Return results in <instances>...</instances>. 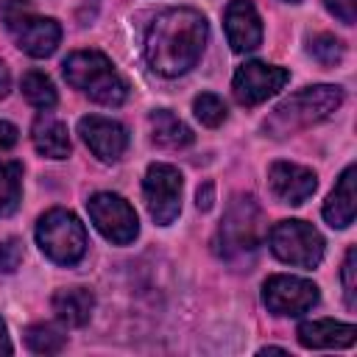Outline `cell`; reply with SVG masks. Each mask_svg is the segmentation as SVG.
<instances>
[{
  "label": "cell",
  "mask_w": 357,
  "mask_h": 357,
  "mask_svg": "<svg viewBox=\"0 0 357 357\" xmlns=\"http://www.w3.org/2000/svg\"><path fill=\"white\" fill-rule=\"evenodd\" d=\"M151 137L162 148H187L192 142V131L167 109L151 112Z\"/></svg>",
  "instance_id": "obj_19"
},
{
  "label": "cell",
  "mask_w": 357,
  "mask_h": 357,
  "mask_svg": "<svg viewBox=\"0 0 357 357\" xmlns=\"http://www.w3.org/2000/svg\"><path fill=\"white\" fill-rule=\"evenodd\" d=\"M20 262H22V245H20L17 240L0 243V271L11 273V271L20 268Z\"/></svg>",
  "instance_id": "obj_26"
},
{
  "label": "cell",
  "mask_w": 357,
  "mask_h": 357,
  "mask_svg": "<svg viewBox=\"0 0 357 357\" xmlns=\"http://www.w3.org/2000/svg\"><path fill=\"white\" fill-rule=\"evenodd\" d=\"M195 198H198V209H204V212L212 209V204H215V187L206 181L204 187H198V195Z\"/></svg>",
  "instance_id": "obj_29"
},
{
  "label": "cell",
  "mask_w": 357,
  "mask_h": 357,
  "mask_svg": "<svg viewBox=\"0 0 357 357\" xmlns=\"http://www.w3.org/2000/svg\"><path fill=\"white\" fill-rule=\"evenodd\" d=\"M20 89H22V95H25V100H28L31 106L42 109V112L53 109V106H56V100H59L53 81H50L45 73H39V70H31V73H25V75H22V84H20Z\"/></svg>",
  "instance_id": "obj_21"
},
{
  "label": "cell",
  "mask_w": 357,
  "mask_h": 357,
  "mask_svg": "<svg viewBox=\"0 0 357 357\" xmlns=\"http://www.w3.org/2000/svg\"><path fill=\"white\" fill-rule=\"evenodd\" d=\"M324 218L332 229H346L354 223V167L349 165L337 178L335 190L324 204Z\"/></svg>",
  "instance_id": "obj_16"
},
{
  "label": "cell",
  "mask_w": 357,
  "mask_h": 357,
  "mask_svg": "<svg viewBox=\"0 0 357 357\" xmlns=\"http://www.w3.org/2000/svg\"><path fill=\"white\" fill-rule=\"evenodd\" d=\"M290 73L284 67L276 64H262V61H248L234 73L231 89L237 103L243 106H257L262 100H268L271 95H276L284 84H287Z\"/></svg>",
  "instance_id": "obj_10"
},
{
  "label": "cell",
  "mask_w": 357,
  "mask_h": 357,
  "mask_svg": "<svg viewBox=\"0 0 357 357\" xmlns=\"http://www.w3.org/2000/svg\"><path fill=\"white\" fill-rule=\"evenodd\" d=\"M307 50H310V56H312L315 61H321L324 67H332V64H337V61L343 59V42H340L337 36H332V33H318V36H312L310 45H307Z\"/></svg>",
  "instance_id": "obj_24"
},
{
  "label": "cell",
  "mask_w": 357,
  "mask_h": 357,
  "mask_svg": "<svg viewBox=\"0 0 357 357\" xmlns=\"http://www.w3.org/2000/svg\"><path fill=\"white\" fill-rule=\"evenodd\" d=\"M357 337V329L351 324H337L329 318L321 321H304L298 326V343L307 349H346Z\"/></svg>",
  "instance_id": "obj_15"
},
{
  "label": "cell",
  "mask_w": 357,
  "mask_h": 357,
  "mask_svg": "<svg viewBox=\"0 0 357 357\" xmlns=\"http://www.w3.org/2000/svg\"><path fill=\"white\" fill-rule=\"evenodd\" d=\"M17 139H20V131H17V126H11V123L0 120V151H8V148H14V145H17Z\"/></svg>",
  "instance_id": "obj_28"
},
{
  "label": "cell",
  "mask_w": 357,
  "mask_h": 357,
  "mask_svg": "<svg viewBox=\"0 0 357 357\" xmlns=\"http://www.w3.org/2000/svg\"><path fill=\"white\" fill-rule=\"evenodd\" d=\"M20 198H22V165L0 162V218L17 212Z\"/></svg>",
  "instance_id": "obj_20"
},
{
  "label": "cell",
  "mask_w": 357,
  "mask_h": 357,
  "mask_svg": "<svg viewBox=\"0 0 357 357\" xmlns=\"http://www.w3.org/2000/svg\"><path fill=\"white\" fill-rule=\"evenodd\" d=\"M6 25L14 33L20 50H25L33 59L50 56L61 42V25L50 17H33V14H28V8L20 11L17 17H11Z\"/></svg>",
  "instance_id": "obj_11"
},
{
  "label": "cell",
  "mask_w": 357,
  "mask_h": 357,
  "mask_svg": "<svg viewBox=\"0 0 357 357\" xmlns=\"http://www.w3.org/2000/svg\"><path fill=\"white\" fill-rule=\"evenodd\" d=\"M64 78L100 106H120L128 98V84L100 50H75L64 59Z\"/></svg>",
  "instance_id": "obj_3"
},
{
  "label": "cell",
  "mask_w": 357,
  "mask_h": 357,
  "mask_svg": "<svg viewBox=\"0 0 357 357\" xmlns=\"http://www.w3.org/2000/svg\"><path fill=\"white\" fill-rule=\"evenodd\" d=\"M86 209H89V218L95 223V229L117 243V245H128L137 234H139V220H137V212L131 209V204L114 192H98L86 201Z\"/></svg>",
  "instance_id": "obj_8"
},
{
  "label": "cell",
  "mask_w": 357,
  "mask_h": 357,
  "mask_svg": "<svg viewBox=\"0 0 357 357\" xmlns=\"http://www.w3.org/2000/svg\"><path fill=\"white\" fill-rule=\"evenodd\" d=\"M78 134L84 137L89 151L103 162H117L128 148L126 128L117 120H109V117H98V114L81 117L78 120Z\"/></svg>",
  "instance_id": "obj_12"
},
{
  "label": "cell",
  "mask_w": 357,
  "mask_h": 357,
  "mask_svg": "<svg viewBox=\"0 0 357 357\" xmlns=\"http://www.w3.org/2000/svg\"><path fill=\"white\" fill-rule=\"evenodd\" d=\"M11 351H14V346H11L8 332H6V324H3V318H0V354H11Z\"/></svg>",
  "instance_id": "obj_31"
},
{
  "label": "cell",
  "mask_w": 357,
  "mask_h": 357,
  "mask_svg": "<svg viewBox=\"0 0 357 357\" xmlns=\"http://www.w3.org/2000/svg\"><path fill=\"white\" fill-rule=\"evenodd\" d=\"M262 237V215L254 198H234L226 209L220 229H218V251L226 259H240L259 248Z\"/></svg>",
  "instance_id": "obj_5"
},
{
  "label": "cell",
  "mask_w": 357,
  "mask_h": 357,
  "mask_svg": "<svg viewBox=\"0 0 357 357\" xmlns=\"http://www.w3.org/2000/svg\"><path fill=\"white\" fill-rule=\"evenodd\" d=\"M8 89H11V73H8V67L0 61V98H6Z\"/></svg>",
  "instance_id": "obj_30"
},
{
  "label": "cell",
  "mask_w": 357,
  "mask_h": 357,
  "mask_svg": "<svg viewBox=\"0 0 357 357\" xmlns=\"http://www.w3.org/2000/svg\"><path fill=\"white\" fill-rule=\"evenodd\" d=\"M223 22H226V36H229L231 50L245 53V50L259 47L262 22H259V14H257L251 0H229Z\"/></svg>",
  "instance_id": "obj_14"
},
{
  "label": "cell",
  "mask_w": 357,
  "mask_h": 357,
  "mask_svg": "<svg viewBox=\"0 0 357 357\" xmlns=\"http://www.w3.org/2000/svg\"><path fill=\"white\" fill-rule=\"evenodd\" d=\"M340 103H343V89L340 86H332V84L304 86L271 112V117L265 120V131L271 137L296 134L301 128H310V126L326 120Z\"/></svg>",
  "instance_id": "obj_2"
},
{
  "label": "cell",
  "mask_w": 357,
  "mask_h": 357,
  "mask_svg": "<svg viewBox=\"0 0 357 357\" xmlns=\"http://www.w3.org/2000/svg\"><path fill=\"white\" fill-rule=\"evenodd\" d=\"M271 251L296 268H315L324 259V237L304 220H279L268 234Z\"/></svg>",
  "instance_id": "obj_6"
},
{
  "label": "cell",
  "mask_w": 357,
  "mask_h": 357,
  "mask_svg": "<svg viewBox=\"0 0 357 357\" xmlns=\"http://www.w3.org/2000/svg\"><path fill=\"white\" fill-rule=\"evenodd\" d=\"M290 3H296V0H290Z\"/></svg>",
  "instance_id": "obj_32"
},
{
  "label": "cell",
  "mask_w": 357,
  "mask_h": 357,
  "mask_svg": "<svg viewBox=\"0 0 357 357\" xmlns=\"http://www.w3.org/2000/svg\"><path fill=\"white\" fill-rule=\"evenodd\" d=\"M31 137H33V145L42 156H50V159H64L70 153V134H67V126L61 120H56L53 114H39L33 128H31Z\"/></svg>",
  "instance_id": "obj_17"
},
{
  "label": "cell",
  "mask_w": 357,
  "mask_h": 357,
  "mask_svg": "<svg viewBox=\"0 0 357 357\" xmlns=\"http://www.w3.org/2000/svg\"><path fill=\"white\" fill-rule=\"evenodd\" d=\"M354 259H357V251L354 248H349L346 251V259H343V296H346V304H349V310H354L357 307V284H354Z\"/></svg>",
  "instance_id": "obj_25"
},
{
  "label": "cell",
  "mask_w": 357,
  "mask_h": 357,
  "mask_svg": "<svg viewBox=\"0 0 357 357\" xmlns=\"http://www.w3.org/2000/svg\"><path fill=\"white\" fill-rule=\"evenodd\" d=\"M262 298L276 315H301L318 304V287L310 279L276 273L262 284Z\"/></svg>",
  "instance_id": "obj_9"
},
{
  "label": "cell",
  "mask_w": 357,
  "mask_h": 357,
  "mask_svg": "<svg viewBox=\"0 0 357 357\" xmlns=\"http://www.w3.org/2000/svg\"><path fill=\"white\" fill-rule=\"evenodd\" d=\"M36 243L42 254L59 265H75L86 251V229L67 209H50L36 223Z\"/></svg>",
  "instance_id": "obj_4"
},
{
  "label": "cell",
  "mask_w": 357,
  "mask_h": 357,
  "mask_svg": "<svg viewBox=\"0 0 357 357\" xmlns=\"http://www.w3.org/2000/svg\"><path fill=\"white\" fill-rule=\"evenodd\" d=\"M326 3V8L340 20V22H346V25H354V0H324Z\"/></svg>",
  "instance_id": "obj_27"
},
{
  "label": "cell",
  "mask_w": 357,
  "mask_h": 357,
  "mask_svg": "<svg viewBox=\"0 0 357 357\" xmlns=\"http://www.w3.org/2000/svg\"><path fill=\"white\" fill-rule=\"evenodd\" d=\"M181 187L184 178L173 165H151L142 178V195L151 218L159 226H167L181 212Z\"/></svg>",
  "instance_id": "obj_7"
},
{
  "label": "cell",
  "mask_w": 357,
  "mask_h": 357,
  "mask_svg": "<svg viewBox=\"0 0 357 357\" xmlns=\"http://www.w3.org/2000/svg\"><path fill=\"white\" fill-rule=\"evenodd\" d=\"M95 310V296L86 287H64L53 296V312L67 326H84Z\"/></svg>",
  "instance_id": "obj_18"
},
{
  "label": "cell",
  "mask_w": 357,
  "mask_h": 357,
  "mask_svg": "<svg viewBox=\"0 0 357 357\" xmlns=\"http://www.w3.org/2000/svg\"><path fill=\"white\" fill-rule=\"evenodd\" d=\"M192 112H195V117L204 123V126H209V128H218L223 120H226V103L218 98V95H212V92H201L195 100H192Z\"/></svg>",
  "instance_id": "obj_23"
},
{
  "label": "cell",
  "mask_w": 357,
  "mask_h": 357,
  "mask_svg": "<svg viewBox=\"0 0 357 357\" xmlns=\"http://www.w3.org/2000/svg\"><path fill=\"white\" fill-rule=\"evenodd\" d=\"M206 33V20L195 8L159 11L145 31V59L159 75L176 78L198 64Z\"/></svg>",
  "instance_id": "obj_1"
},
{
  "label": "cell",
  "mask_w": 357,
  "mask_h": 357,
  "mask_svg": "<svg viewBox=\"0 0 357 357\" xmlns=\"http://www.w3.org/2000/svg\"><path fill=\"white\" fill-rule=\"evenodd\" d=\"M268 184H271V192L282 204H290V206L304 204L318 187L315 173L293 162H273L268 170Z\"/></svg>",
  "instance_id": "obj_13"
},
{
  "label": "cell",
  "mask_w": 357,
  "mask_h": 357,
  "mask_svg": "<svg viewBox=\"0 0 357 357\" xmlns=\"http://www.w3.org/2000/svg\"><path fill=\"white\" fill-rule=\"evenodd\" d=\"M25 343L36 354H56L64 349V335L50 324H36L25 332Z\"/></svg>",
  "instance_id": "obj_22"
}]
</instances>
